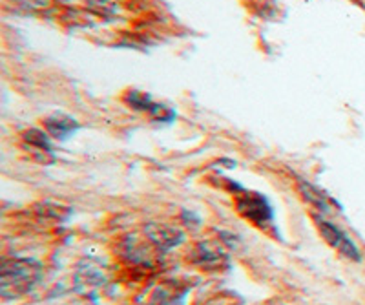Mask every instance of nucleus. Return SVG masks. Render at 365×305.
<instances>
[{"mask_svg": "<svg viewBox=\"0 0 365 305\" xmlns=\"http://www.w3.org/2000/svg\"><path fill=\"white\" fill-rule=\"evenodd\" d=\"M225 259V254H221L220 251L216 249H212L210 245H197L195 249V262L205 269H214V267H221V262Z\"/></svg>", "mask_w": 365, "mask_h": 305, "instance_id": "1a4fd4ad", "label": "nucleus"}, {"mask_svg": "<svg viewBox=\"0 0 365 305\" xmlns=\"http://www.w3.org/2000/svg\"><path fill=\"white\" fill-rule=\"evenodd\" d=\"M68 305H96V304H91V301H88V300H77V301H71V304H68Z\"/></svg>", "mask_w": 365, "mask_h": 305, "instance_id": "f8f14e48", "label": "nucleus"}, {"mask_svg": "<svg viewBox=\"0 0 365 305\" xmlns=\"http://www.w3.org/2000/svg\"><path fill=\"white\" fill-rule=\"evenodd\" d=\"M148 305H185V291L178 287H159Z\"/></svg>", "mask_w": 365, "mask_h": 305, "instance_id": "6e6552de", "label": "nucleus"}, {"mask_svg": "<svg viewBox=\"0 0 365 305\" xmlns=\"http://www.w3.org/2000/svg\"><path fill=\"white\" fill-rule=\"evenodd\" d=\"M11 6L15 13H35L51 8L53 0H11Z\"/></svg>", "mask_w": 365, "mask_h": 305, "instance_id": "9d476101", "label": "nucleus"}, {"mask_svg": "<svg viewBox=\"0 0 365 305\" xmlns=\"http://www.w3.org/2000/svg\"><path fill=\"white\" fill-rule=\"evenodd\" d=\"M146 236L152 239L154 245H158L159 249L166 251V249H172V247L179 245L182 239V234L178 229L168 225H148L145 229Z\"/></svg>", "mask_w": 365, "mask_h": 305, "instance_id": "39448f33", "label": "nucleus"}, {"mask_svg": "<svg viewBox=\"0 0 365 305\" xmlns=\"http://www.w3.org/2000/svg\"><path fill=\"white\" fill-rule=\"evenodd\" d=\"M46 128L55 139H66L71 132L77 130V123L68 115H63V113H55V115L46 119Z\"/></svg>", "mask_w": 365, "mask_h": 305, "instance_id": "0eeeda50", "label": "nucleus"}, {"mask_svg": "<svg viewBox=\"0 0 365 305\" xmlns=\"http://www.w3.org/2000/svg\"><path fill=\"white\" fill-rule=\"evenodd\" d=\"M125 99L130 106H133V108L139 110V112H150L155 119H159V121H170V119L174 118V113H172L170 110L158 105V103H154V100L150 99V95H146V93L132 90V92L126 93Z\"/></svg>", "mask_w": 365, "mask_h": 305, "instance_id": "20e7f679", "label": "nucleus"}, {"mask_svg": "<svg viewBox=\"0 0 365 305\" xmlns=\"http://www.w3.org/2000/svg\"><path fill=\"white\" fill-rule=\"evenodd\" d=\"M316 225L319 229V234L324 236L325 242L332 247V249H336L341 256L349 259H360V251H358V247L354 245V242L345 234L344 230L338 229L336 225H332L331 222L324 219V217H316Z\"/></svg>", "mask_w": 365, "mask_h": 305, "instance_id": "7ed1b4c3", "label": "nucleus"}, {"mask_svg": "<svg viewBox=\"0 0 365 305\" xmlns=\"http://www.w3.org/2000/svg\"><path fill=\"white\" fill-rule=\"evenodd\" d=\"M42 276L37 259L11 258L0 265V294L4 300H17L35 287Z\"/></svg>", "mask_w": 365, "mask_h": 305, "instance_id": "f257e3e1", "label": "nucleus"}, {"mask_svg": "<svg viewBox=\"0 0 365 305\" xmlns=\"http://www.w3.org/2000/svg\"><path fill=\"white\" fill-rule=\"evenodd\" d=\"M299 190H302L303 197H305L309 203H312V205H314L319 212H331V210L336 207V203H334V201H332L327 194L319 192L318 188L312 187V185H309V183H305V181H299Z\"/></svg>", "mask_w": 365, "mask_h": 305, "instance_id": "423d86ee", "label": "nucleus"}, {"mask_svg": "<svg viewBox=\"0 0 365 305\" xmlns=\"http://www.w3.org/2000/svg\"><path fill=\"white\" fill-rule=\"evenodd\" d=\"M22 138H24L26 145L37 148L38 154H51L50 141H48V138H46L44 132H41V130H29Z\"/></svg>", "mask_w": 365, "mask_h": 305, "instance_id": "9b49d317", "label": "nucleus"}, {"mask_svg": "<svg viewBox=\"0 0 365 305\" xmlns=\"http://www.w3.org/2000/svg\"><path fill=\"white\" fill-rule=\"evenodd\" d=\"M237 212L256 223L259 229L272 222V209H270L265 197L259 196V194L247 192V190H241V194L237 196Z\"/></svg>", "mask_w": 365, "mask_h": 305, "instance_id": "f03ea898", "label": "nucleus"}]
</instances>
